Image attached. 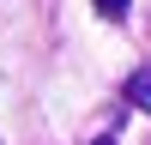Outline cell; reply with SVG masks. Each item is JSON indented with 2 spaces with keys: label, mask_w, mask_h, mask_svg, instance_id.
<instances>
[{
  "label": "cell",
  "mask_w": 151,
  "mask_h": 145,
  "mask_svg": "<svg viewBox=\"0 0 151 145\" xmlns=\"http://www.w3.org/2000/svg\"><path fill=\"white\" fill-rule=\"evenodd\" d=\"M97 145H115V139H97Z\"/></svg>",
  "instance_id": "cell-3"
},
{
  "label": "cell",
  "mask_w": 151,
  "mask_h": 145,
  "mask_svg": "<svg viewBox=\"0 0 151 145\" xmlns=\"http://www.w3.org/2000/svg\"><path fill=\"white\" fill-rule=\"evenodd\" d=\"M97 6H103V18H121V12H127V0H97Z\"/></svg>",
  "instance_id": "cell-2"
},
{
  "label": "cell",
  "mask_w": 151,
  "mask_h": 145,
  "mask_svg": "<svg viewBox=\"0 0 151 145\" xmlns=\"http://www.w3.org/2000/svg\"><path fill=\"white\" fill-rule=\"evenodd\" d=\"M127 97H133L139 109H151V72H133V85H127Z\"/></svg>",
  "instance_id": "cell-1"
}]
</instances>
